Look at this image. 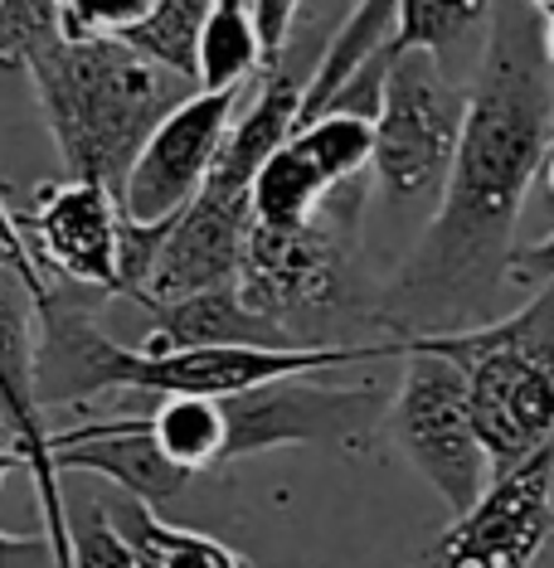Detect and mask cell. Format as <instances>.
<instances>
[{
    "label": "cell",
    "mask_w": 554,
    "mask_h": 568,
    "mask_svg": "<svg viewBox=\"0 0 554 568\" xmlns=\"http://www.w3.org/2000/svg\"><path fill=\"white\" fill-rule=\"evenodd\" d=\"M404 355V379L390 398V433L394 447L423 481L437 490L453 520H462L492 486V462L472 428V408L462 374L437 355L399 351Z\"/></svg>",
    "instance_id": "8992f818"
},
{
    "label": "cell",
    "mask_w": 554,
    "mask_h": 568,
    "mask_svg": "<svg viewBox=\"0 0 554 568\" xmlns=\"http://www.w3.org/2000/svg\"><path fill=\"white\" fill-rule=\"evenodd\" d=\"M0 273L20 277L24 287H30V296H34V312H40L49 296L59 292L54 282H49V277L40 273V263H34L30 243H24V234H20V219H16V210L6 204V195H0Z\"/></svg>",
    "instance_id": "603a6c76"
},
{
    "label": "cell",
    "mask_w": 554,
    "mask_h": 568,
    "mask_svg": "<svg viewBox=\"0 0 554 568\" xmlns=\"http://www.w3.org/2000/svg\"><path fill=\"white\" fill-rule=\"evenodd\" d=\"M249 234H253L249 195L204 190V195L165 229L161 253H157V263H151L147 282H141L137 302L147 306V312H161V306L190 302V296L239 287V263H243Z\"/></svg>",
    "instance_id": "8fae6325"
},
{
    "label": "cell",
    "mask_w": 554,
    "mask_h": 568,
    "mask_svg": "<svg viewBox=\"0 0 554 568\" xmlns=\"http://www.w3.org/2000/svg\"><path fill=\"white\" fill-rule=\"evenodd\" d=\"M141 355L171 351H302L298 335H288L278 321L243 306L239 287L204 292L190 302L151 312V331L137 341Z\"/></svg>",
    "instance_id": "4fadbf2b"
},
{
    "label": "cell",
    "mask_w": 554,
    "mask_h": 568,
    "mask_svg": "<svg viewBox=\"0 0 554 568\" xmlns=\"http://www.w3.org/2000/svg\"><path fill=\"white\" fill-rule=\"evenodd\" d=\"M399 351L437 355L462 374L492 481L554 447V282L511 316L472 331L409 335Z\"/></svg>",
    "instance_id": "3957f363"
},
{
    "label": "cell",
    "mask_w": 554,
    "mask_h": 568,
    "mask_svg": "<svg viewBox=\"0 0 554 568\" xmlns=\"http://www.w3.org/2000/svg\"><path fill=\"white\" fill-rule=\"evenodd\" d=\"M73 568H137V554L108 520L102 500H93L83 520L73 525Z\"/></svg>",
    "instance_id": "7402d4cb"
},
{
    "label": "cell",
    "mask_w": 554,
    "mask_h": 568,
    "mask_svg": "<svg viewBox=\"0 0 554 568\" xmlns=\"http://www.w3.org/2000/svg\"><path fill=\"white\" fill-rule=\"evenodd\" d=\"M229 423L224 462L263 457L282 447H331V452H360L390 423V398L375 384H321V374H298L263 389L219 398Z\"/></svg>",
    "instance_id": "52a82bcc"
},
{
    "label": "cell",
    "mask_w": 554,
    "mask_h": 568,
    "mask_svg": "<svg viewBox=\"0 0 554 568\" xmlns=\"http://www.w3.org/2000/svg\"><path fill=\"white\" fill-rule=\"evenodd\" d=\"M554 539V447L496 476L486 496L437 539V568H531Z\"/></svg>",
    "instance_id": "30bf717a"
},
{
    "label": "cell",
    "mask_w": 554,
    "mask_h": 568,
    "mask_svg": "<svg viewBox=\"0 0 554 568\" xmlns=\"http://www.w3.org/2000/svg\"><path fill=\"white\" fill-rule=\"evenodd\" d=\"M102 510L118 525L127 549L137 554V568H249L229 545H219L214 535L171 525V520H161V510L137 506L127 496H108Z\"/></svg>",
    "instance_id": "2e32d148"
},
{
    "label": "cell",
    "mask_w": 554,
    "mask_h": 568,
    "mask_svg": "<svg viewBox=\"0 0 554 568\" xmlns=\"http://www.w3.org/2000/svg\"><path fill=\"white\" fill-rule=\"evenodd\" d=\"M141 433L157 443V452L185 476H204L224 467L229 423L219 398H161L157 408L137 413Z\"/></svg>",
    "instance_id": "e0dca14e"
},
{
    "label": "cell",
    "mask_w": 554,
    "mask_h": 568,
    "mask_svg": "<svg viewBox=\"0 0 554 568\" xmlns=\"http://www.w3.org/2000/svg\"><path fill=\"white\" fill-rule=\"evenodd\" d=\"M49 457H54L59 476H73V471L102 476V481L112 486V496H127V500L151 506V510L165 506V500H175L180 490L190 486V476L175 471L157 452V443L141 433L137 413L54 433L49 437Z\"/></svg>",
    "instance_id": "7c38bea8"
},
{
    "label": "cell",
    "mask_w": 554,
    "mask_h": 568,
    "mask_svg": "<svg viewBox=\"0 0 554 568\" xmlns=\"http://www.w3.org/2000/svg\"><path fill=\"white\" fill-rule=\"evenodd\" d=\"M492 6H443V0H404L399 6V24L390 34V54H437L457 44L467 30H486Z\"/></svg>",
    "instance_id": "ffe728a7"
},
{
    "label": "cell",
    "mask_w": 554,
    "mask_h": 568,
    "mask_svg": "<svg viewBox=\"0 0 554 568\" xmlns=\"http://www.w3.org/2000/svg\"><path fill=\"white\" fill-rule=\"evenodd\" d=\"M239 118V98L190 93L180 108L157 126L147 151L137 156L132 175L122 185V219L141 229L175 224L190 210L214 175V161L229 141V126Z\"/></svg>",
    "instance_id": "9c48e42d"
},
{
    "label": "cell",
    "mask_w": 554,
    "mask_h": 568,
    "mask_svg": "<svg viewBox=\"0 0 554 568\" xmlns=\"http://www.w3.org/2000/svg\"><path fill=\"white\" fill-rule=\"evenodd\" d=\"M34 296L20 277L0 273V428L10 433L20 457H44L49 433L44 404L34 389Z\"/></svg>",
    "instance_id": "5bb4252c"
},
{
    "label": "cell",
    "mask_w": 554,
    "mask_h": 568,
    "mask_svg": "<svg viewBox=\"0 0 554 568\" xmlns=\"http://www.w3.org/2000/svg\"><path fill=\"white\" fill-rule=\"evenodd\" d=\"M394 24H399V6H390V0L345 6L341 24L331 30V40H326V49H321V59L312 63V79H306V93H302V122H298V132L336 108V98L355 83V73L365 69V63L375 59L384 44H390Z\"/></svg>",
    "instance_id": "9a60e30c"
},
{
    "label": "cell",
    "mask_w": 554,
    "mask_h": 568,
    "mask_svg": "<svg viewBox=\"0 0 554 568\" xmlns=\"http://www.w3.org/2000/svg\"><path fill=\"white\" fill-rule=\"evenodd\" d=\"M0 437H10V433L0 428ZM16 471H24V457L16 452V443H0V486H6V476H16Z\"/></svg>",
    "instance_id": "4316f807"
},
{
    "label": "cell",
    "mask_w": 554,
    "mask_h": 568,
    "mask_svg": "<svg viewBox=\"0 0 554 568\" xmlns=\"http://www.w3.org/2000/svg\"><path fill=\"white\" fill-rule=\"evenodd\" d=\"M210 0H151L147 20L132 24L118 44H127L151 69L171 73L180 83H195V49Z\"/></svg>",
    "instance_id": "d6986e66"
},
{
    "label": "cell",
    "mask_w": 554,
    "mask_h": 568,
    "mask_svg": "<svg viewBox=\"0 0 554 568\" xmlns=\"http://www.w3.org/2000/svg\"><path fill=\"white\" fill-rule=\"evenodd\" d=\"M540 44H545V59L554 69V6H540Z\"/></svg>",
    "instance_id": "83f0119b"
},
{
    "label": "cell",
    "mask_w": 554,
    "mask_h": 568,
    "mask_svg": "<svg viewBox=\"0 0 554 568\" xmlns=\"http://www.w3.org/2000/svg\"><path fill=\"white\" fill-rule=\"evenodd\" d=\"M54 40V0H0V73H30L34 54Z\"/></svg>",
    "instance_id": "44dd1931"
},
{
    "label": "cell",
    "mask_w": 554,
    "mask_h": 568,
    "mask_svg": "<svg viewBox=\"0 0 554 568\" xmlns=\"http://www.w3.org/2000/svg\"><path fill=\"white\" fill-rule=\"evenodd\" d=\"M40 273L63 287L122 296V204L83 180H49L16 214Z\"/></svg>",
    "instance_id": "ba28073f"
},
{
    "label": "cell",
    "mask_w": 554,
    "mask_h": 568,
    "mask_svg": "<svg viewBox=\"0 0 554 568\" xmlns=\"http://www.w3.org/2000/svg\"><path fill=\"white\" fill-rule=\"evenodd\" d=\"M0 568H54V549H49L44 529H34V535L0 529Z\"/></svg>",
    "instance_id": "484cf974"
},
{
    "label": "cell",
    "mask_w": 554,
    "mask_h": 568,
    "mask_svg": "<svg viewBox=\"0 0 554 568\" xmlns=\"http://www.w3.org/2000/svg\"><path fill=\"white\" fill-rule=\"evenodd\" d=\"M253 79H263V49L253 34L249 0H214L200 24L195 88L219 98H239Z\"/></svg>",
    "instance_id": "ac0fdd59"
},
{
    "label": "cell",
    "mask_w": 554,
    "mask_h": 568,
    "mask_svg": "<svg viewBox=\"0 0 554 568\" xmlns=\"http://www.w3.org/2000/svg\"><path fill=\"white\" fill-rule=\"evenodd\" d=\"M467 93L453 88L437 54H394L384 79V108L375 122V175L394 210H437L457 161Z\"/></svg>",
    "instance_id": "277c9868"
},
{
    "label": "cell",
    "mask_w": 554,
    "mask_h": 568,
    "mask_svg": "<svg viewBox=\"0 0 554 568\" xmlns=\"http://www.w3.org/2000/svg\"><path fill=\"white\" fill-rule=\"evenodd\" d=\"M302 10L306 6H292V0H249L253 34H258V49H263V73L282 69L288 44H292V30L302 24Z\"/></svg>",
    "instance_id": "cb8c5ba5"
},
{
    "label": "cell",
    "mask_w": 554,
    "mask_h": 568,
    "mask_svg": "<svg viewBox=\"0 0 554 568\" xmlns=\"http://www.w3.org/2000/svg\"><path fill=\"white\" fill-rule=\"evenodd\" d=\"M506 282H521V287H550L554 282V234L525 243V248L511 253V267H506Z\"/></svg>",
    "instance_id": "d4e9b609"
},
{
    "label": "cell",
    "mask_w": 554,
    "mask_h": 568,
    "mask_svg": "<svg viewBox=\"0 0 554 568\" xmlns=\"http://www.w3.org/2000/svg\"><path fill=\"white\" fill-rule=\"evenodd\" d=\"M360 200H365V185H351L321 210V219H312L302 229L253 224L249 243H243V263H239L243 306L278 321L288 335H298L292 331V316L341 306L345 292H351V239L360 224Z\"/></svg>",
    "instance_id": "5b68a950"
},
{
    "label": "cell",
    "mask_w": 554,
    "mask_h": 568,
    "mask_svg": "<svg viewBox=\"0 0 554 568\" xmlns=\"http://www.w3.org/2000/svg\"><path fill=\"white\" fill-rule=\"evenodd\" d=\"M540 175H545V190H550V200H554V146H550V156H545V171H540Z\"/></svg>",
    "instance_id": "f1b7e54d"
},
{
    "label": "cell",
    "mask_w": 554,
    "mask_h": 568,
    "mask_svg": "<svg viewBox=\"0 0 554 568\" xmlns=\"http://www.w3.org/2000/svg\"><path fill=\"white\" fill-rule=\"evenodd\" d=\"M554 146V69L540 44V6H492L486 54L467 88L457 161L414 253L380 302L394 341L486 326L506 282L515 219Z\"/></svg>",
    "instance_id": "6da1fadb"
},
{
    "label": "cell",
    "mask_w": 554,
    "mask_h": 568,
    "mask_svg": "<svg viewBox=\"0 0 554 568\" xmlns=\"http://www.w3.org/2000/svg\"><path fill=\"white\" fill-rule=\"evenodd\" d=\"M30 83L59 146L63 180L98 185L112 200H122L127 175L147 151V141L157 136V126L190 98L180 79L151 69L118 40H49L30 63Z\"/></svg>",
    "instance_id": "7a4b0ae2"
}]
</instances>
